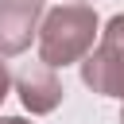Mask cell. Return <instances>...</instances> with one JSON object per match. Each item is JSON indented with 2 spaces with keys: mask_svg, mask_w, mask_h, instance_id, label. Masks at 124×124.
<instances>
[{
  "mask_svg": "<svg viewBox=\"0 0 124 124\" xmlns=\"http://www.w3.org/2000/svg\"><path fill=\"white\" fill-rule=\"evenodd\" d=\"M97 39V12L89 4H62L50 8L39 23V62L43 66H70L85 58Z\"/></svg>",
  "mask_w": 124,
  "mask_h": 124,
  "instance_id": "1",
  "label": "cell"
},
{
  "mask_svg": "<svg viewBox=\"0 0 124 124\" xmlns=\"http://www.w3.org/2000/svg\"><path fill=\"white\" fill-rule=\"evenodd\" d=\"M81 81L101 97L124 101V16H112L101 31L97 50L81 62Z\"/></svg>",
  "mask_w": 124,
  "mask_h": 124,
  "instance_id": "2",
  "label": "cell"
},
{
  "mask_svg": "<svg viewBox=\"0 0 124 124\" xmlns=\"http://www.w3.org/2000/svg\"><path fill=\"white\" fill-rule=\"evenodd\" d=\"M43 0H0V58L27 50L31 35L39 31Z\"/></svg>",
  "mask_w": 124,
  "mask_h": 124,
  "instance_id": "3",
  "label": "cell"
},
{
  "mask_svg": "<svg viewBox=\"0 0 124 124\" xmlns=\"http://www.w3.org/2000/svg\"><path fill=\"white\" fill-rule=\"evenodd\" d=\"M16 89H19L23 108H31V112H54L58 101H62V81L43 62H27L16 74Z\"/></svg>",
  "mask_w": 124,
  "mask_h": 124,
  "instance_id": "4",
  "label": "cell"
},
{
  "mask_svg": "<svg viewBox=\"0 0 124 124\" xmlns=\"http://www.w3.org/2000/svg\"><path fill=\"white\" fill-rule=\"evenodd\" d=\"M8 85H12V74H8V66L0 62V105H4V97H8Z\"/></svg>",
  "mask_w": 124,
  "mask_h": 124,
  "instance_id": "5",
  "label": "cell"
},
{
  "mask_svg": "<svg viewBox=\"0 0 124 124\" xmlns=\"http://www.w3.org/2000/svg\"><path fill=\"white\" fill-rule=\"evenodd\" d=\"M0 124H27V120H23V116H4Z\"/></svg>",
  "mask_w": 124,
  "mask_h": 124,
  "instance_id": "6",
  "label": "cell"
},
{
  "mask_svg": "<svg viewBox=\"0 0 124 124\" xmlns=\"http://www.w3.org/2000/svg\"><path fill=\"white\" fill-rule=\"evenodd\" d=\"M120 124H124V112H120Z\"/></svg>",
  "mask_w": 124,
  "mask_h": 124,
  "instance_id": "7",
  "label": "cell"
}]
</instances>
